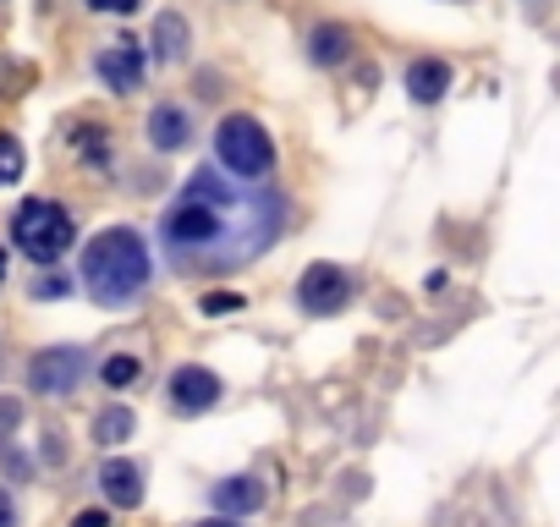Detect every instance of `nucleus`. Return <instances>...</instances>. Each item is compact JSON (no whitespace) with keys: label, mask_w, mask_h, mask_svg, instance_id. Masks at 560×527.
<instances>
[{"label":"nucleus","mask_w":560,"mask_h":527,"mask_svg":"<svg viewBox=\"0 0 560 527\" xmlns=\"http://www.w3.org/2000/svg\"><path fill=\"white\" fill-rule=\"evenodd\" d=\"M287 203H280L264 181H236L214 176V165L192 171L171 209L160 214V247L176 270H242L247 258L275 247Z\"/></svg>","instance_id":"obj_1"},{"label":"nucleus","mask_w":560,"mask_h":527,"mask_svg":"<svg viewBox=\"0 0 560 527\" xmlns=\"http://www.w3.org/2000/svg\"><path fill=\"white\" fill-rule=\"evenodd\" d=\"M149 276H154V258L132 225H110L83 247V292L100 308H127L132 297L149 292Z\"/></svg>","instance_id":"obj_2"},{"label":"nucleus","mask_w":560,"mask_h":527,"mask_svg":"<svg viewBox=\"0 0 560 527\" xmlns=\"http://www.w3.org/2000/svg\"><path fill=\"white\" fill-rule=\"evenodd\" d=\"M12 242L18 253H28L34 264H56L72 242H78V220L56 203V198H28L12 214Z\"/></svg>","instance_id":"obj_3"},{"label":"nucleus","mask_w":560,"mask_h":527,"mask_svg":"<svg viewBox=\"0 0 560 527\" xmlns=\"http://www.w3.org/2000/svg\"><path fill=\"white\" fill-rule=\"evenodd\" d=\"M214 160L231 176H242V181H264L275 171V143H269V132L253 116H225L214 127Z\"/></svg>","instance_id":"obj_4"},{"label":"nucleus","mask_w":560,"mask_h":527,"mask_svg":"<svg viewBox=\"0 0 560 527\" xmlns=\"http://www.w3.org/2000/svg\"><path fill=\"white\" fill-rule=\"evenodd\" d=\"M347 297H352V281H347L341 264H308L303 281H298V308L303 314H319V319L325 314H341Z\"/></svg>","instance_id":"obj_5"},{"label":"nucleus","mask_w":560,"mask_h":527,"mask_svg":"<svg viewBox=\"0 0 560 527\" xmlns=\"http://www.w3.org/2000/svg\"><path fill=\"white\" fill-rule=\"evenodd\" d=\"M83 374H89V352H78V347H50L28 363V385L39 396H72Z\"/></svg>","instance_id":"obj_6"},{"label":"nucleus","mask_w":560,"mask_h":527,"mask_svg":"<svg viewBox=\"0 0 560 527\" xmlns=\"http://www.w3.org/2000/svg\"><path fill=\"white\" fill-rule=\"evenodd\" d=\"M143 45L138 39H116V45H105L100 50V61H94V72H100V83L110 89V94H138L143 89Z\"/></svg>","instance_id":"obj_7"},{"label":"nucleus","mask_w":560,"mask_h":527,"mask_svg":"<svg viewBox=\"0 0 560 527\" xmlns=\"http://www.w3.org/2000/svg\"><path fill=\"white\" fill-rule=\"evenodd\" d=\"M165 396H171V407L182 418H198V412H209L220 401V379L209 368H176L171 385H165Z\"/></svg>","instance_id":"obj_8"},{"label":"nucleus","mask_w":560,"mask_h":527,"mask_svg":"<svg viewBox=\"0 0 560 527\" xmlns=\"http://www.w3.org/2000/svg\"><path fill=\"white\" fill-rule=\"evenodd\" d=\"M100 489H105V500H110V505L138 511V505H143V467H138V461L110 456V461L100 467Z\"/></svg>","instance_id":"obj_9"},{"label":"nucleus","mask_w":560,"mask_h":527,"mask_svg":"<svg viewBox=\"0 0 560 527\" xmlns=\"http://www.w3.org/2000/svg\"><path fill=\"white\" fill-rule=\"evenodd\" d=\"M209 500H214V511H225V516H247V511L264 505V483H258L253 472H231V478H220V483L209 489Z\"/></svg>","instance_id":"obj_10"},{"label":"nucleus","mask_w":560,"mask_h":527,"mask_svg":"<svg viewBox=\"0 0 560 527\" xmlns=\"http://www.w3.org/2000/svg\"><path fill=\"white\" fill-rule=\"evenodd\" d=\"M187 138H192V121H187L182 105H154V110H149V143H154V149L176 154V149H187Z\"/></svg>","instance_id":"obj_11"},{"label":"nucleus","mask_w":560,"mask_h":527,"mask_svg":"<svg viewBox=\"0 0 560 527\" xmlns=\"http://www.w3.org/2000/svg\"><path fill=\"white\" fill-rule=\"evenodd\" d=\"M445 89H451V67H445V61L423 56V61H412V67H407V94H412L418 105H440V99H445Z\"/></svg>","instance_id":"obj_12"},{"label":"nucleus","mask_w":560,"mask_h":527,"mask_svg":"<svg viewBox=\"0 0 560 527\" xmlns=\"http://www.w3.org/2000/svg\"><path fill=\"white\" fill-rule=\"evenodd\" d=\"M347 50H352V34L341 23H319L308 34V61L314 67H336V61H347Z\"/></svg>","instance_id":"obj_13"},{"label":"nucleus","mask_w":560,"mask_h":527,"mask_svg":"<svg viewBox=\"0 0 560 527\" xmlns=\"http://www.w3.org/2000/svg\"><path fill=\"white\" fill-rule=\"evenodd\" d=\"M154 56L171 67V61H187V17H176V12H165L160 23H154Z\"/></svg>","instance_id":"obj_14"},{"label":"nucleus","mask_w":560,"mask_h":527,"mask_svg":"<svg viewBox=\"0 0 560 527\" xmlns=\"http://www.w3.org/2000/svg\"><path fill=\"white\" fill-rule=\"evenodd\" d=\"M132 429H138V418L127 407H105L94 418V445H121V440H132Z\"/></svg>","instance_id":"obj_15"},{"label":"nucleus","mask_w":560,"mask_h":527,"mask_svg":"<svg viewBox=\"0 0 560 527\" xmlns=\"http://www.w3.org/2000/svg\"><path fill=\"white\" fill-rule=\"evenodd\" d=\"M23 176V143L12 132H0V187H12Z\"/></svg>","instance_id":"obj_16"},{"label":"nucleus","mask_w":560,"mask_h":527,"mask_svg":"<svg viewBox=\"0 0 560 527\" xmlns=\"http://www.w3.org/2000/svg\"><path fill=\"white\" fill-rule=\"evenodd\" d=\"M138 374H143L138 358H110V363H105V385H110V390H127Z\"/></svg>","instance_id":"obj_17"},{"label":"nucleus","mask_w":560,"mask_h":527,"mask_svg":"<svg viewBox=\"0 0 560 527\" xmlns=\"http://www.w3.org/2000/svg\"><path fill=\"white\" fill-rule=\"evenodd\" d=\"M236 308H242L236 292H209V297H203V314H236Z\"/></svg>","instance_id":"obj_18"},{"label":"nucleus","mask_w":560,"mask_h":527,"mask_svg":"<svg viewBox=\"0 0 560 527\" xmlns=\"http://www.w3.org/2000/svg\"><path fill=\"white\" fill-rule=\"evenodd\" d=\"M89 7H94V12H116V17H127V12L143 7V0H89Z\"/></svg>","instance_id":"obj_19"},{"label":"nucleus","mask_w":560,"mask_h":527,"mask_svg":"<svg viewBox=\"0 0 560 527\" xmlns=\"http://www.w3.org/2000/svg\"><path fill=\"white\" fill-rule=\"evenodd\" d=\"M34 297H67V281L61 276H45V281H34Z\"/></svg>","instance_id":"obj_20"},{"label":"nucleus","mask_w":560,"mask_h":527,"mask_svg":"<svg viewBox=\"0 0 560 527\" xmlns=\"http://www.w3.org/2000/svg\"><path fill=\"white\" fill-rule=\"evenodd\" d=\"M0 527H18V500L0 489Z\"/></svg>","instance_id":"obj_21"},{"label":"nucleus","mask_w":560,"mask_h":527,"mask_svg":"<svg viewBox=\"0 0 560 527\" xmlns=\"http://www.w3.org/2000/svg\"><path fill=\"white\" fill-rule=\"evenodd\" d=\"M72 527H105V511H78V522Z\"/></svg>","instance_id":"obj_22"},{"label":"nucleus","mask_w":560,"mask_h":527,"mask_svg":"<svg viewBox=\"0 0 560 527\" xmlns=\"http://www.w3.org/2000/svg\"><path fill=\"white\" fill-rule=\"evenodd\" d=\"M198 527H236V516H225V511H220V516H209V522H198Z\"/></svg>","instance_id":"obj_23"},{"label":"nucleus","mask_w":560,"mask_h":527,"mask_svg":"<svg viewBox=\"0 0 560 527\" xmlns=\"http://www.w3.org/2000/svg\"><path fill=\"white\" fill-rule=\"evenodd\" d=\"M0 281H7V253H0Z\"/></svg>","instance_id":"obj_24"}]
</instances>
